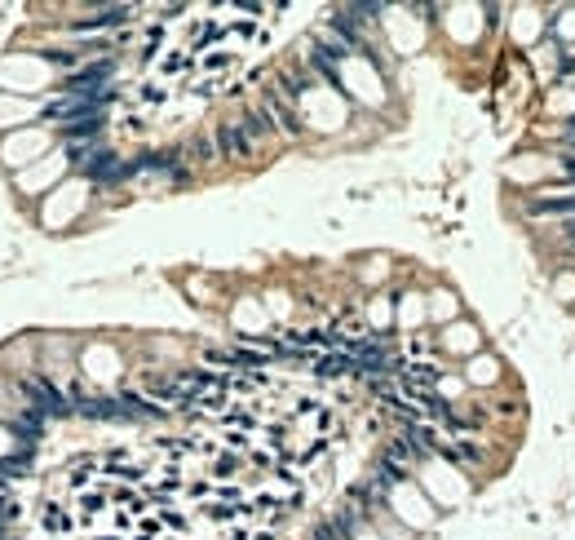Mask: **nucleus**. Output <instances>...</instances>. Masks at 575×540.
<instances>
[{
	"instance_id": "23",
	"label": "nucleus",
	"mask_w": 575,
	"mask_h": 540,
	"mask_svg": "<svg viewBox=\"0 0 575 540\" xmlns=\"http://www.w3.org/2000/svg\"><path fill=\"white\" fill-rule=\"evenodd\" d=\"M98 540H119V536H98Z\"/></svg>"
},
{
	"instance_id": "20",
	"label": "nucleus",
	"mask_w": 575,
	"mask_h": 540,
	"mask_svg": "<svg viewBox=\"0 0 575 540\" xmlns=\"http://www.w3.org/2000/svg\"><path fill=\"white\" fill-rule=\"evenodd\" d=\"M562 169H567V177H575V155H567V160H562Z\"/></svg>"
},
{
	"instance_id": "12",
	"label": "nucleus",
	"mask_w": 575,
	"mask_h": 540,
	"mask_svg": "<svg viewBox=\"0 0 575 540\" xmlns=\"http://www.w3.org/2000/svg\"><path fill=\"white\" fill-rule=\"evenodd\" d=\"M31 470V452H18V456H5L0 461V478H22Z\"/></svg>"
},
{
	"instance_id": "10",
	"label": "nucleus",
	"mask_w": 575,
	"mask_h": 540,
	"mask_svg": "<svg viewBox=\"0 0 575 540\" xmlns=\"http://www.w3.org/2000/svg\"><path fill=\"white\" fill-rule=\"evenodd\" d=\"M274 129V115L266 111V106H253V111L244 115V133H248V142H257V138H266Z\"/></svg>"
},
{
	"instance_id": "11",
	"label": "nucleus",
	"mask_w": 575,
	"mask_h": 540,
	"mask_svg": "<svg viewBox=\"0 0 575 540\" xmlns=\"http://www.w3.org/2000/svg\"><path fill=\"white\" fill-rule=\"evenodd\" d=\"M350 372H358V363L350 354H328L319 359V377H350Z\"/></svg>"
},
{
	"instance_id": "14",
	"label": "nucleus",
	"mask_w": 575,
	"mask_h": 540,
	"mask_svg": "<svg viewBox=\"0 0 575 540\" xmlns=\"http://www.w3.org/2000/svg\"><path fill=\"white\" fill-rule=\"evenodd\" d=\"M93 470H98V461H76V465H71V478H67V483H71V487H89V483H93V478H89Z\"/></svg>"
},
{
	"instance_id": "2",
	"label": "nucleus",
	"mask_w": 575,
	"mask_h": 540,
	"mask_svg": "<svg viewBox=\"0 0 575 540\" xmlns=\"http://www.w3.org/2000/svg\"><path fill=\"white\" fill-rule=\"evenodd\" d=\"M111 76H115V63L111 58H98V63L80 67L62 89L71 93V98H80V93H102V89H111Z\"/></svg>"
},
{
	"instance_id": "22",
	"label": "nucleus",
	"mask_w": 575,
	"mask_h": 540,
	"mask_svg": "<svg viewBox=\"0 0 575 540\" xmlns=\"http://www.w3.org/2000/svg\"><path fill=\"white\" fill-rule=\"evenodd\" d=\"M567 129H571V133H575V115H571V120H567Z\"/></svg>"
},
{
	"instance_id": "6",
	"label": "nucleus",
	"mask_w": 575,
	"mask_h": 540,
	"mask_svg": "<svg viewBox=\"0 0 575 540\" xmlns=\"http://www.w3.org/2000/svg\"><path fill=\"white\" fill-rule=\"evenodd\" d=\"M9 429L22 439V452H35V443H40V434H44V416L35 412V407H27L22 416H14V421H9Z\"/></svg>"
},
{
	"instance_id": "8",
	"label": "nucleus",
	"mask_w": 575,
	"mask_h": 540,
	"mask_svg": "<svg viewBox=\"0 0 575 540\" xmlns=\"http://www.w3.org/2000/svg\"><path fill=\"white\" fill-rule=\"evenodd\" d=\"M40 527H44L49 536H62V540H67V532L76 527V518H71V514H67L62 505H44V514H40Z\"/></svg>"
},
{
	"instance_id": "15",
	"label": "nucleus",
	"mask_w": 575,
	"mask_h": 540,
	"mask_svg": "<svg viewBox=\"0 0 575 540\" xmlns=\"http://www.w3.org/2000/svg\"><path fill=\"white\" fill-rule=\"evenodd\" d=\"M98 509H106V496H102V491H85V496H80V514H85V523H89Z\"/></svg>"
},
{
	"instance_id": "7",
	"label": "nucleus",
	"mask_w": 575,
	"mask_h": 540,
	"mask_svg": "<svg viewBox=\"0 0 575 540\" xmlns=\"http://www.w3.org/2000/svg\"><path fill=\"white\" fill-rule=\"evenodd\" d=\"M266 111L274 115V124H279L283 129V133H301V124H297V111H292V106H288V98H279V93H274V89H266Z\"/></svg>"
},
{
	"instance_id": "25",
	"label": "nucleus",
	"mask_w": 575,
	"mask_h": 540,
	"mask_svg": "<svg viewBox=\"0 0 575 540\" xmlns=\"http://www.w3.org/2000/svg\"><path fill=\"white\" fill-rule=\"evenodd\" d=\"M138 540H147V536H138Z\"/></svg>"
},
{
	"instance_id": "9",
	"label": "nucleus",
	"mask_w": 575,
	"mask_h": 540,
	"mask_svg": "<svg viewBox=\"0 0 575 540\" xmlns=\"http://www.w3.org/2000/svg\"><path fill=\"white\" fill-rule=\"evenodd\" d=\"M399 377L407 381V386H434L438 381V363H399Z\"/></svg>"
},
{
	"instance_id": "24",
	"label": "nucleus",
	"mask_w": 575,
	"mask_h": 540,
	"mask_svg": "<svg viewBox=\"0 0 575 540\" xmlns=\"http://www.w3.org/2000/svg\"><path fill=\"white\" fill-rule=\"evenodd\" d=\"M0 540H5V527H0Z\"/></svg>"
},
{
	"instance_id": "13",
	"label": "nucleus",
	"mask_w": 575,
	"mask_h": 540,
	"mask_svg": "<svg viewBox=\"0 0 575 540\" xmlns=\"http://www.w3.org/2000/svg\"><path fill=\"white\" fill-rule=\"evenodd\" d=\"M190 155H195L199 164H212V160H222V155H217V142H212V138H195V142H190Z\"/></svg>"
},
{
	"instance_id": "16",
	"label": "nucleus",
	"mask_w": 575,
	"mask_h": 540,
	"mask_svg": "<svg viewBox=\"0 0 575 540\" xmlns=\"http://www.w3.org/2000/svg\"><path fill=\"white\" fill-rule=\"evenodd\" d=\"M49 63H58V67H76L80 54H71V49H49Z\"/></svg>"
},
{
	"instance_id": "5",
	"label": "nucleus",
	"mask_w": 575,
	"mask_h": 540,
	"mask_svg": "<svg viewBox=\"0 0 575 540\" xmlns=\"http://www.w3.org/2000/svg\"><path fill=\"white\" fill-rule=\"evenodd\" d=\"M526 218H575V190L571 195H531L526 199Z\"/></svg>"
},
{
	"instance_id": "17",
	"label": "nucleus",
	"mask_w": 575,
	"mask_h": 540,
	"mask_svg": "<svg viewBox=\"0 0 575 540\" xmlns=\"http://www.w3.org/2000/svg\"><path fill=\"white\" fill-rule=\"evenodd\" d=\"M9 518H18V500H9V496H0V527H5Z\"/></svg>"
},
{
	"instance_id": "19",
	"label": "nucleus",
	"mask_w": 575,
	"mask_h": 540,
	"mask_svg": "<svg viewBox=\"0 0 575 540\" xmlns=\"http://www.w3.org/2000/svg\"><path fill=\"white\" fill-rule=\"evenodd\" d=\"M562 239H567V248H575V218L562 226Z\"/></svg>"
},
{
	"instance_id": "18",
	"label": "nucleus",
	"mask_w": 575,
	"mask_h": 540,
	"mask_svg": "<svg viewBox=\"0 0 575 540\" xmlns=\"http://www.w3.org/2000/svg\"><path fill=\"white\" fill-rule=\"evenodd\" d=\"M231 470H239V461H235V456H222V461H217V478H226Z\"/></svg>"
},
{
	"instance_id": "3",
	"label": "nucleus",
	"mask_w": 575,
	"mask_h": 540,
	"mask_svg": "<svg viewBox=\"0 0 575 540\" xmlns=\"http://www.w3.org/2000/svg\"><path fill=\"white\" fill-rule=\"evenodd\" d=\"M212 142H217V155H222V160H248V155H253V142H248L244 124H217Z\"/></svg>"
},
{
	"instance_id": "21",
	"label": "nucleus",
	"mask_w": 575,
	"mask_h": 540,
	"mask_svg": "<svg viewBox=\"0 0 575 540\" xmlns=\"http://www.w3.org/2000/svg\"><path fill=\"white\" fill-rule=\"evenodd\" d=\"M226 540H248V532H231V536H226Z\"/></svg>"
},
{
	"instance_id": "1",
	"label": "nucleus",
	"mask_w": 575,
	"mask_h": 540,
	"mask_svg": "<svg viewBox=\"0 0 575 540\" xmlns=\"http://www.w3.org/2000/svg\"><path fill=\"white\" fill-rule=\"evenodd\" d=\"M18 390H22V394H27V399H31V407H35V412H40V416H53V421H58V416L76 412V407L67 403V394L58 390L49 377H27V381H22Z\"/></svg>"
},
{
	"instance_id": "4",
	"label": "nucleus",
	"mask_w": 575,
	"mask_h": 540,
	"mask_svg": "<svg viewBox=\"0 0 575 540\" xmlns=\"http://www.w3.org/2000/svg\"><path fill=\"white\" fill-rule=\"evenodd\" d=\"M133 18V5H106V9H93L89 18H80V22H71V31H80V35H89V31H102V27H124V22Z\"/></svg>"
}]
</instances>
